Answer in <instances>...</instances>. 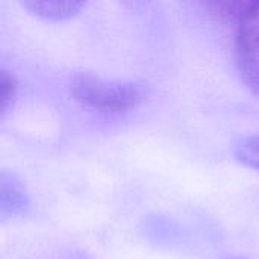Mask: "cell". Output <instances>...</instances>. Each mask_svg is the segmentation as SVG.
<instances>
[{"label": "cell", "mask_w": 259, "mask_h": 259, "mask_svg": "<svg viewBox=\"0 0 259 259\" xmlns=\"http://www.w3.org/2000/svg\"><path fill=\"white\" fill-rule=\"evenodd\" d=\"M235 156L241 164L259 170V134L244 138L235 147Z\"/></svg>", "instance_id": "5b68a950"}, {"label": "cell", "mask_w": 259, "mask_h": 259, "mask_svg": "<svg viewBox=\"0 0 259 259\" xmlns=\"http://www.w3.org/2000/svg\"><path fill=\"white\" fill-rule=\"evenodd\" d=\"M237 55L244 83L259 94V2H252L238 21Z\"/></svg>", "instance_id": "7a4b0ae2"}, {"label": "cell", "mask_w": 259, "mask_h": 259, "mask_svg": "<svg viewBox=\"0 0 259 259\" xmlns=\"http://www.w3.org/2000/svg\"><path fill=\"white\" fill-rule=\"evenodd\" d=\"M228 259H246V258H238V256H234V258H228Z\"/></svg>", "instance_id": "52a82bcc"}, {"label": "cell", "mask_w": 259, "mask_h": 259, "mask_svg": "<svg viewBox=\"0 0 259 259\" xmlns=\"http://www.w3.org/2000/svg\"><path fill=\"white\" fill-rule=\"evenodd\" d=\"M70 93L83 106L108 115H123L135 109L146 96L141 83L108 80L91 73L73 74Z\"/></svg>", "instance_id": "6da1fadb"}, {"label": "cell", "mask_w": 259, "mask_h": 259, "mask_svg": "<svg viewBox=\"0 0 259 259\" xmlns=\"http://www.w3.org/2000/svg\"><path fill=\"white\" fill-rule=\"evenodd\" d=\"M23 8L46 20H65L76 15L83 6V2L76 0H24Z\"/></svg>", "instance_id": "277c9868"}, {"label": "cell", "mask_w": 259, "mask_h": 259, "mask_svg": "<svg viewBox=\"0 0 259 259\" xmlns=\"http://www.w3.org/2000/svg\"><path fill=\"white\" fill-rule=\"evenodd\" d=\"M29 205L27 193L15 175L2 171L0 176V215L2 219H14L21 215Z\"/></svg>", "instance_id": "3957f363"}, {"label": "cell", "mask_w": 259, "mask_h": 259, "mask_svg": "<svg viewBox=\"0 0 259 259\" xmlns=\"http://www.w3.org/2000/svg\"><path fill=\"white\" fill-rule=\"evenodd\" d=\"M0 88H2V102H0V108H2V115L6 114V111L12 106L14 99L17 96V88H18V82L14 73L8 71V70H2L0 71Z\"/></svg>", "instance_id": "8992f818"}]
</instances>
